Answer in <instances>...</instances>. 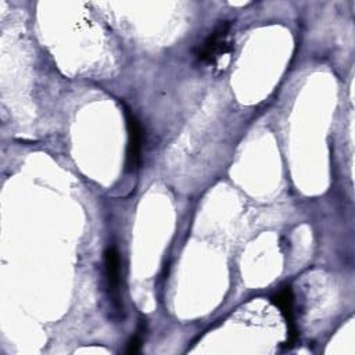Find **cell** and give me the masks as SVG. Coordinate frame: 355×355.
Instances as JSON below:
<instances>
[{
  "label": "cell",
  "mask_w": 355,
  "mask_h": 355,
  "mask_svg": "<svg viewBox=\"0 0 355 355\" xmlns=\"http://www.w3.org/2000/svg\"><path fill=\"white\" fill-rule=\"evenodd\" d=\"M104 265H105V276L108 280V286L112 291H118L119 286V254L115 247H110L104 252Z\"/></svg>",
  "instance_id": "4"
},
{
  "label": "cell",
  "mask_w": 355,
  "mask_h": 355,
  "mask_svg": "<svg viewBox=\"0 0 355 355\" xmlns=\"http://www.w3.org/2000/svg\"><path fill=\"white\" fill-rule=\"evenodd\" d=\"M141 347V341L137 336H135L129 343H128V348H126V354H137L140 351Z\"/></svg>",
  "instance_id": "5"
},
{
  "label": "cell",
  "mask_w": 355,
  "mask_h": 355,
  "mask_svg": "<svg viewBox=\"0 0 355 355\" xmlns=\"http://www.w3.org/2000/svg\"><path fill=\"white\" fill-rule=\"evenodd\" d=\"M272 304L276 305L284 320L287 324V337H288V343L290 345L294 343V340L297 338V327H295V322H294V294L290 286L283 287L276 295L272 297Z\"/></svg>",
  "instance_id": "3"
},
{
  "label": "cell",
  "mask_w": 355,
  "mask_h": 355,
  "mask_svg": "<svg viewBox=\"0 0 355 355\" xmlns=\"http://www.w3.org/2000/svg\"><path fill=\"white\" fill-rule=\"evenodd\" d=\"M230 28L232 25L229 21H222L215 26V29L207 36L197 51L198 61L215 64L220 57L232 51V42L229 39Z\"/></svg>",
  "instance_id": "1"
},
{
  "label": "cell",
  "mask_w": 355,
  "mask_h": 355,
  "mask_svg": "<svg viewBox=\"0 0 355 355\" xmlns=\"http://www.w3.org/2000/svg\"><path fill=\"white\" fill-rule=\"evenodd\" d=\"M126 128H128V148H126V166L133 171L140 161V151L143 143V129L136 116L126 108L125 110Z\"/></svg>",
  "instance_id": "2"
}]
</instances>
